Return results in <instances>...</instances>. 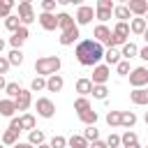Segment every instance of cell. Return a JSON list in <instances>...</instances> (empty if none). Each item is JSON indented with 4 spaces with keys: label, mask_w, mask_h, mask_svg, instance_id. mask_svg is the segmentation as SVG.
Masks as SVG:
<instances>
[{
    "label": "cell",
    "mask_w": 148,
    "mask_h": 148,
    "mask_svg": "<svg viewBox=\"0 0 148 148\" xmlns=\"http://www.w3.org/2000/svg\"><path fill=\"white\" fill-rule=\"evenodd\" d=\"M74 56L79 60V65L83 67H95L99 65V60L104 58V46L95 39H81L74 49Z\"/></svg>",
    "instance_id": "1"
},
{
    "label": "cell",
    "mask_w": 148,
    "mask_h": 148,
    "mask_svg": "<svg viewBox=\"0 0 148 148\" xmlns=\"http://www.w3.org/2000/svg\"><path fill=\"white\" fill-rule=\"evenodd\" d=\"M60 67H62V60H60L58 56H42V58L35 60V72H37V76H42V79H49V76L58 74Z\"/></svg>",
    "instance_id": "2"
},
{
    "label": "cell",
    "mask_w": 148,
    "mask_h": 148,
    "mask_svg": "<svg viewBox=\"0 0 148 148\" xmlns=\"http://www.w3.org/2000/svg\"><path fill=\"white\" fill-rule=\"evenodd\" d=\"M32 104H35V111H37L39 118L51 120V118L56 116V104H53V99H49V97H37Z\"/></svg>",
    "instance_id": "3"
},
{
    "label": "cell",
    "mask_w": 148,
    "mask_h": 148,
    "mask_svg": "<svg viewBox=\"0 0 148 148\" xmlns=\"http://www.w3.org/2000/svg\"><path fill=\"white\" fill-rule=\"evenodd\" d=\"M92 18H95V7H92V5H79V7H76L74 21H76L79 28H81V25H90Z\"/></svg>",
    "instance_id": "4"
},
{
    "label": "cell",
    "mask_w": 148,
    "mask_h": 148,
    "mask_svg": "<svg viewBox=\"0 0 148 148\" xmlns=\"http://www.w3.org/2000/svg\"><path fill=\"white\" fill-rule=\"evenodd\" d=\"M16 16H18V21H21V25L28 28V25L37 18V16H35V9H32V2H30V0H21V2H18V14H16Z\"/></svg>",
    "instance_id": "5"
},
{
    "label": "cell",
    "mask_w": 148,
    "mask_h": 148,
    "mask_svg": "<svg viewBox=\"0 0 148 148\" xmlns=\"http://www.w3.org/2000/svg\"><path fill=\"white\" fill-rule=\"evenodd\" d=\"M130 86H132V90L148 86V67H143V65L141 67H134L130 72Z\"/></svg>",
    "instance_id": "6"
},
{
    "label": "cell",
    "mask_w": 148,
    "mask_h": 148,
    "mask_svg": "<svg viewBox=\"0 0 148 148\" xmlns=\"http://www.w3.org/2000/svg\"><path fill=\"white\" fill-rule=\"evenodd\" d=\"M109 76H111V67H106L104 62H99V65L92 67V76H90V81H92V86H106Z\"/></svg>",
    "instance_id": "7"
},
{
    "label": "cell",
    "mask_w": 148,
    "mask_h": 148,
    "mask_svg": "<svg viewBox=\"0 0 148 148\" xmlns=\"http://www.w3.org/2000/svg\"><path fill=\"white\" fill-rule=\"evenodd\" d=\"M37 21H39L42 30H46V32H53V30H58V16H56V14H46V12H39Z\"/></svg>",
    "instance_id": "8"
},
{
    "label": "cell",
    "mask_w": 148,
    "mask_h": 148,
    "mask_svg": "<svg viewBox=\"0 0 148 148\" xmlns=\"http://www.w3.org/2000/svg\"><path fill=\"white\" fill-rule=\"evenodd\" d=\"M32 102H35V99H32V92H30V90H25V88H21L18 97L14 99V104H16V111H23V113H25V111L32 106Z\"/></svg>",
    "instance_id": "9"
},
{
    "label": "cell",
    "mask_w": 148,
    "mask_h": 148,
    "mask_svg": "<svg viewBox=\"0 0 148 148\" xmlns=\"http://www.w3.org/2000/svg\"><path fill=\"white\" fill-rule=\"evenodd\" d=\"M125 7L130 9V14H132V16L143 18V16H146V12H148V0H127V2H125Z\"/></svg>",
    "instance_id": "10"
},
{
    "label": "cell",
    "mask_w": 148,
    "mask_h": 148,
    "mask_svg": "<svg viewBox=\"0 0 148 148\" xmlns=\"http://www.w3.org/2000/svg\"><path fill=\"white\" fill-rule=\"evenodd\" d=\"M92 37H95V42H99L102 46H106V44H109V39H111V28H109V25H104V23H97V25H95V30H92Z\"/></svg>",
    "instance_id": "11"
},
{
    "label": "cell",
    "mask_w": 148,
    "mask_h": 148,
    "mask_svg": "<svg viewBox=\"0 0 148 148\" xmlns=\"http://www.w3.org/2000/svg\"><path fill=\"white\" fill-rule=\"evenodd\" d=\"M30 37V30L25 28V25H21L16 32H12V37H9V44H12V49H21L23 44H25V39Z\"/></svg>",
    "instance_id": "12"
},
{
    "label": "cell",
    "mask_w": 148,
    "mask_h": 148,
    "mask_svg": "<svg viewBox=\"0 0 148 148\" xmlns=\"http://www.w3.org/2000/svg\"><path fill=\"white\" fill-rule=\"evenodd\" d=\"M79 37H81V32H79V25H74V28H69V30H65V32H60V37H58V42H60L62 46H72L74 42H79Z\"/></svg>",
    "instance_id": "13"
},
{
    "label": "cell",
    "mask_w": 148,
    "mask_h": 148,
    "mask_svg": "<svg viewBox=\"0 0 148 148\" xmlns=\"http://www.w3.org/2000/svg\"><path fill=\"white\" fill-rule=\"evenodd\" d=\"M130 99L136 106H148V88H134L130 92Z\"/></svg>",
    "instance_id": "14"
},
{
    "label": "cell",
    "mask_w": 148,
    "mask_h": 148,
    "mask_svg": "<svg viewBox=\"0 0 148 148\" xmlns=\"http://www.w3.org/2000/svg\"><path fill=\"white\" fill-rule=\"evenodd\" d=\"M74 90L79 92V97H88V95L92 92V81H90L88 76H81V79H76Z\"/></svg>",
    "instance_id": "15"
},
{
    "label": "cell",
    "mask_w": 148,
    "mask_h": 148,
    "mask_svg": "<svg viewBox=\"0 0 148 148\" xmlns=\"http://www.w3.org/2000/svg\"><path fill=\"white\" fill-rule=\"evenodd\" d=\"M113 18H116V23H130L134 16L130 14V9L125 5H116L113 7Z\"/></svg>",
    "instance_id": "16"
},
{
    "label": "cell",
    "mask_w": 148,
    "mask_h": 148,
    "mask_svg": "<svg viewBox=\"0 0 148 148\" xmlns=\"http://www.w3.org/2000/svg\"><path fill=\"white\" fill-rule=\"evenodd\" d=\"M56 16H58V30H60V32H65V30H69V28L76 25L74 16L67 14V12H60V14H56Z\"/></svg>",
    "instance_id": "17"
},
{
    "label": "cell",
    "mask_w": 148,
    "mask_h": 148,
    "mask_svg": "<svg viewBox=\"0 0 148 148\" xmlns=\"http://www.w3.org/2000/svg\"><path fill=\"white\" fill-rule=\"evenodd\" d=\"M104 65L106 67H116L123 58H120V49H104Z\"/></svg>",
    "instance_id": "18"
},
{
    "label": "cell",
    "mask_w": 148,
    "mask_h": 148,
    "mask_svg": "<svg viewBox=\"0 0 148 148\" xmlns=\"http://www.w3.org/2000/svg\"><path fill=\"white\" fill-rule=\"evenodd\" d=\"M62 88H65V79H62L60 74H53V76L46 79V90H49V92H60Z\"/></svg>",
    "instance_id": "19"
},
{
    "label": "cell",
    "mask_w": 148,
    "mask_h": 148,
    "mask_svg": "<svg viewBox=\"0 0 148 148\" xmlns=\"http://www.w3.org/2000/svg\"><path fill=\"white\" fill-rule=\"evenodd\" d=\"M14 113H16V104H14V99L2 97V99H0V116H2V118H14Z\"/></svg>",
    "instance_id": "20"
},
{
    "label": "cell",
    "mask_w": 148,
    "mask_h": 148,
    "mask_svg": "<svg viewBox=\"0 0 148 148\" xmlns=\"http://www.w3.org/2000/svg\"><path fill=\"white\" fill-rule=\"evenodd\" d=\"M136 56H139V46H136L134 42H127V44L120 46V58H123V60H132V58H136Z\"/></svg>",
    "instance_id": "21"
},
{
    "label": "cell",
    "mask_w": 148,
    "mask_h": 148,
    "mask_svg": "<svg viewBox=\"0 0 148 148\" xmlns=\"http://www.w3.org/2000/svg\"><path fill=\"white\" fill-rule=\"evenodd\" d=\"M0 143H2L5 148H7V146H9V148H14V146L18 143V132H14V130H9V127H7V130L2 132V139H0Z\"/></svg>",
    "instance_id": "22"
},
{
    "label": "cell",
    "mask_w": 148,
    "mask_h": 148,
    "mask_svg": "<svg viewBox=\"0 0 148 148\" xmlns=\"http://www.w3.org/2000/svg\"><path fill=\"white\" fill-rule=\"evenodd\" d=\"M134 125H136V113L134 111H120V127L132 130Z\"/></svg>",
    "instance_id": "23"
},
{
    "label": "cell",
    "mask_w": 148,
    "mask_h": 148,
    "mask_svg": "<svg viewBox=\"0 0 148 148\" xmlns=\"http://www.w3.org/2000/svg\"><path fill=\"white\" fill-rule=\"evenodd\" d=\"M44 141H46V136H44V132H42V130H37V127H35V130H30V132H28V143H30L32 148H37V146H39V143H44Z\"/></svg>",
    "instance_id": "24"
},
{
    "label": "cell",
    "mask_w": 148,
    "mask_h": 148,
    "mask_svg": "<svg viewBox=\"0 0 148 148\" xmlns=\"http://www.w3.org/2000/svg\"><path fill=\"white\" fill-rule=\"evenodd\" d=\"M146 28H148V25H146V21H143V18H139V16H134V18L130 21V32H132V35H143V32H146Z\"/></svg>",
    "instance_id": "25"
},
{
    "label": "cell",
    "mask_w": 148,
    "mask_h": 148,
    "mask_svg": "<svg viewBox=\"0 0 148 148\" xmlns=\"http://www.w3.org/2000/svg\"><path fill=\"white\" fill-rule=\"evenodd\" d=\"M97 111H92V109H88V111H83V113H79V120L88 127V125H97Z\"/></svg>",
    "instance_id": "26"
},
{
    "label": "cell",
    "mask_w": 148,
    "mask_h": 148,
    "mask_svg": "<svg viewBox=\"0 0 148 148\" xmlns=\"http://www.w3.org/2000/svg\"><path fill=\"white\" fill-rule=\"evenodd\" d=\"M111 32H113L116 37H120V39H125V42H127V37L132 35V32H130V23H116Z\"/></svg>",
    "instance_id": "27"
},
{
    "label": "cell",
    "mask_w": 148,
    "mask_h": 148,
    "mask_svg": "<svg viewBox=\"0 0 148 148\" xmlns=\"http://www.w3.org/2000/svg\"><path fill=\"white\" fill-rule=\"evenodd\" d=\"M7 60H9L12 67H21V65H23V51H21V49H12L9 56H7Z\"/></svg>",
    "instance_id": "28"
},
{
    "label": "cell",
    "mask_w": 148,
    "mask_h": 148,
    "mask_svg": "<svg viewBox=\"0 0 148 148\" xmlns=\"http://www.w3.org/2000/svg\"><path fill=\"white\" fill-rule=\"evenodd\" d=\"M88 143H92V141H99V130L95 127V125H88L86 130H83V134H81Z\"/></svg>",
    "instance_id": "29"
},
{
    "label": "cell",
    "mask_w": 148,
    "mask_h": 148,
    "mask_svg": "<svg viewBox=\"0 0 148 148\" xmlns=\"http://www.w3.org/2000/svg\"><path fill=\"white\" fill-rule=\"evenodd\" d=\"M67 146H69V148H88L90 143H88L81 134H72V136L67 139Z\"/></svg>",
    "instance_id": "30"
},
{
    "label": "cell",
    "mask_w": 148,
    "mask_h": 148,
    "mask_svg": "<svg viewBox=\"0 0 148 148\" xmlns=\"http://www.w3.org/2000/svg\"><path fill=\"white\" fill-rule=\"evenodd\" d=\"M21 125H23V132H30V130H35L37 118H35L32 113H23V116H21Z\"/></svg>",
    "instance_id": "31"
},
{
    "label": "cell",
    "mask_w": 148,
    "mask_h": 148,
    "mask_svg": "<svg viewBox=\"0 0 148 148\" xmlns=\"http://www.w3.org/2000/svg\"><path fill=\"white\" fill-rule=\"evenodd\" d=\"M95 18H97L99 23L106 25V21L113 18V9H99V7H95Z\"/></svg>",
    "instance_id": "32"
},
{
    "label": "cell",
    "mask_w": 148,
    "mask_h": 148,
    "mask_svg": "<svg viewBox=\"0 0 148 148\" xmlns=\"http://www.w3.org/2000/svg\"><path fill=\"white\" fill-rule=\"evenodd\" d=\"M30 92H42V90H46V79H42V76H35L32 81H30V88H28Z\"/></svg>",
    "instance_id": "33"
},
{
    "label": "cell",
    "mask_w": 148,
    "mask_h": 148,
    "mask_svg": "<svg viewBox=\"0 0 148 148\" xmlns=\"http://www.w3.org/2000/svg\"><path fill=\"white\" fill-rule=\"evenodd\" d=\"M5 92H7V99H16V97H18V92H21V86H18L16 81H7Z\"/></svg>",
    "instance_id": "34"
},
{
    "label": "cell",
    "mask_w": 148,
    "mask_h": 148,
    "mask_svg": "<svg viewBox=\"0 0 148 148\" xmlns=\"http://www.w3.org/2000/svg\"><path fill=\"white\" fill-rule=\"evenodd\" d=\"M88 109H92L88 97H76V99H74V111H76V113H83V111H88Z\"/></svg>",
    "instance_id": "35"
},
{
    "label": "cell",
    "mask_w": 148,
    "mask_h": 148,
    "mask_svg": "<svg viewBox=\"0 0 148 148\" xmlns=\"http://www.w3.org/2000/svg\"><path fill=\"white\" fill-rule=\"evenodd\" d=\"M132 143H139V139L132 130H125V134H120V146L125 148V146H132Z\"/></svg>",
    "instance_id": "36"
},
{
    "label": "cell",
    "mask_w": 148,
    "mask_h": 148,
    "mask_svg": "<svg viewBox=\"0 0 148 148\" xmlns=\"http://www.w3.org/2000/svg\"><path fill=\"white\" fill-rule=\"evenodd\" d=\"M5 28H7L9 32H16V30L21 28V21H18V16H16V14L7 16V18H5Z\"/></svg>",
    "instance_id": "37"
},
{
    "label": "cell",
    "mask_w": 148,
    "mask_h": 148,
    "mask_svg": "<svg viewBox=\"0 0 148 148\" xmlns=\"http://www.w3.org/2000/svg\"><path fill=\"white\" fill-rule=\"evenodd\" d=\"M95 99H99V102H104L106 97H109V88L106 86H92V92H90Z\"/></svg>",
    "instance_id": "38"
},
{
    "label": "cell",
    "mask_w": 148,
    "mask_h": 148,
    "mask_svg": "<svg viewBox=\"0 0 148 148\" xmlns=\"http://www.w3.org/2000/svg\"><path fill=\"white\" fill-rule=\"evenodd\" d=\"M130 72H132L130 60H120V62L116 65V74H118V76H130Z\"/></svg>",
    "instance_id": "39"
},
{
    "label": "cell",
    "mask_w": 148,
    "mask_h": 148,
    "mask_svg": "<svg viewBox=\"0 0 148 148\" xmlns=\"http://www.w3.org/2000/svg\"><path fill=\"white\" fill-rule=\"evenodd\" d=\"M12 9H14V2L12 0H0V18L12 16Z\"/></svg>",
    "instance_id": "40"
},
{
    "label": "cell",
    "mask_w": 148,
    "mask_h": 148,
    "mask_svg": "<svg viewBox=\"0 0 148 148\" xmlns=\"http://www.w3.org/2000/svg\"><path fill=\"white\" fill-rule=\"evenodd\" d=\"M106 125L109 127H120V111H109L106 113Z\"/></svg>",
    "instance_id": "41"
},
{
    "label": "cell",
    "mask_w": 148,
    "mask_h": 148,
    "mask_svg": "<svg viewBox=\"0 0 148 148\" xmlns=\"http://www.w3.org/2000/svg\"><path fill=\"white\" fill-rule=\"evenodd\" d=\"M106 148H120V134H116V132H111L109 136H106Z\"/></svg>",
    "instance_id": "42"
},
{
    "label": "cell",
    "mask_w": 148,
    "mask_h": 148,
    "mask_svg": "<svg viewBox=\"0 0 148 148\" xmlns=\"http://www.w3.org/2000/svg\"><path fill=\"white\" fill-rule=\"evenodd\" d=\"M49 146H51V148H67V139H65L62 134H56V136L49 141Z\"/></svg>",
    "instance_id": "43"
},
{
    "label": "cell",
    "mask_w": 148,
    "mask_h": 148,
    "mask_svg": "<svg viewBox=\"0 0 148 148\" xmlns=\"http://www.w3.org/2000/svg\"><path fill=\"white\" fill-rule=\"evenodd\" d=\"M56 5H58V0H42V12L56 14Z\"/></svg>",
    "instance_id": "44"
},
{
    "label": "cell",
    "mask_w": 148,
    "mask_h": 148,
    "mask_svg": "<svg viewBox=\"0 0 148 148\" xmlns=\"http://www.w3.org/2000/svg\"><path fill=\"white\" fill-rule=\"evenodd\" d=\"M9 130H14V132H23V125H21V116H14V118H9Z\"/></svg>",
    "instance_id": "45"
},
{
    "label": "cell",
    "mask_w": 148,
    "mask_h": 148,
    "mask_svg": "<svg viewBox=\"0 0 148 148\" xmlns=\"http://www.w3.org/2000/svg\"><path fill=\"white\" fill-rule=\"evenodd\" d=\"M95 7H99V9H113V7H116V2H113V0H97V2H95Z\"/></svg>",
    "instance_id": "46"
},
{
    "label": "cell",
    "mask_w": 148,
    "mask_h": 148,
    "mask_svg": "<svg viewBox=\"0 0 148 148\" xmlns=\"http://www.w3.org/2000/svg\"><path fill=\"white\" fill-rule=\"evenodd\" d=\"M9 67H12V65H9V60L0 56V76H5V74L9 72Z\"/></svg>",
    "instance_id": "47"
},
{
    "label": "cell",
    "mask_w": 148,
    "mask_h": 148,
    "mask_svg": "<svg viewBox=\"0 0 148 148\" xmlns=\"http://www.w3.org/2000/svg\"><path fill=\"white\" fill-rule=\"evenodd\" d=\"M139 58H141L143 62H148V46H141V49H139Z\"/></svg>",
    "instance_id": "48"
},
{
    "label": "cell",
    "mask_w": 148,
    "mask_h": 148,
    "mask_svg": "<svg viewBox=\"0 0 148 148\" xmlns=\"http://www.w3.org/2000/svg\"><path fill=\"white\" fill-rule=\"evenodd\" d=\"M88 148H106V143H104V141H92Z\"/></svg>",
    "instance_id": "49"
},
{
    "label": "cell",
    "mask_w": 148,
    "mask_h": 148,
    "mask_svg": "<svg viewBox=\"0 0 148 148\" xmlns=\"http://www.w3.org/2000/svg\"><path fill=\"white\" fill-rule=\"evenodd\" d=\"M14 148H32V146H30V143H28V141H18V143H16V146H14Z\"/></svg>",
    "instance_id": "50"
},
{
    "label": "cell",
    "mask_w": 148,
    "mask_h": 148,
    "mask_svg": "<svg viewBox=\"0 0 148 148\" xmlns=\"http://www.w3.org/2000/svg\"><path fill=\"white\" fill-rule=\"evenodd\" d=\"M7 88V81H5V76H0V90H5Z\"/></svg>",
    "instance_id": "51"
},
{
    "label": "cell",
    "mask_w": 148,
    "mask_h": 148,
    "mask_svg": "<svg viewBox=\"0 0 148 148\" xmlns=\"http://www.w3.org/2000/svg\"><path fill=\"white\" fill-rule=\"evenodd\" d=\"M5 46H7V42H5L2 37H0V56H2V51H5Z\"/></svg>",
    "instance_id": "52"
},
{
    "label": "cell",
    "mask_w": 148,
    "mask_h": 148,
    "mask_svg": "<svg viewBox=\"0 0 148 148\" xmlns=\"http://www.w3.org/2000/svg\"><path fill=\"white\" fill-rule=\"evenodd\" d=\"M141 37H143V39H146V46H148V28H146V32H143V35H141Z\"/></svg>",
    "instance_id": "53"
},
{
    "label": "cell",
    "mask_w": 148,
    "mask_h": 148,
    "mask_svg": "<svg viewBox=\"0 0 148 148\" xmlns=\"http://www.w3.org/2000/svg\"><path fill=\"white\" fill-rule=\"evenodd\" d=\"M37 148H51V146H49V143H46V141H44V143H39V146H37Z\"/></svg>",
    "instance_id": "54"
},
{
    "label": "cell",
    "mask_w": 148,
    "mask_h": 148,
    "mask_svg": "<svg viewBox=\"0 0 148 148\" xmlns=\"http://www.w3.org/2000/svg\"><path fill=\"white\" fill-rule=\"evenodd\" d=\"M125 148H143V146H139V143H132V146H125Z\"/></svg>",
    "instance_id": "55"
},
{
    "label": "cell",
    "mask_w": 148,
    "mask_h": 148,
    "mask_svg": "<svg viewBox=\"0 0 148 148\" xmlns=\"http://www.w3.org/2000/svg\"><path fill=\"white\" fill-rule=\"evenodd\" d=\"M143 120H146V125H148V111H146V116H143Z\"/></svg>",
    "instance_id": "56"
},
{
    "label": "cell",
    "mask_w": 148,
    "mask_h": 148,
    "mask_svg": "<svg viewBox=\"0 0 148 148\" xmlns=\"http://www.w3.org/2000/svg\"><path fill=\"white\" fill-rule=\"evenodd\" d=\"M143 21H146V25H148V12H146V16H143Z\"/></svg>",
    "instance_id": "57"
},
{
    "label": "cell",
    "mask_w": 148,
    "mask_h": 148,
    "mask_svg": "<svg viewBox=\"0 0 148 148\" xmlns=\"http://www.w3.org/2000/svg\"><path fill=\"white\" fill-rule=\"evenodd\" d=\"M0 148H5V146H2V143H0Z\"/></svg>",
    "instance_id": "58"
},
{
    "label": "cell",
    "mask_w": 148,
    "mask_h": 148,
    "mask_svg": "<svg viewBox=\"0 0 148 148\" xmlns=\"http://www.w3.org/2000/svg\"><path fill=\"white\" fill-rule=\"evenodd\" d=\"M0 139H2V132H0Z\"/></svg>",
    "instance_id": "59"
},
{
    "label": "cell",
    "mask_w": 148,
    "mask_h": 148,
    "mask_svg": "<svg viewBox=\"0 0 148 148\" xmlns=\"http://www.w3.org/2000/svg\"><path fill=\"white\" fill-rule=\"evenodd\" d=\"M143 148H148V146H143Z\"/></svg>",
    "instance_id": "60"
}]
</instances>
